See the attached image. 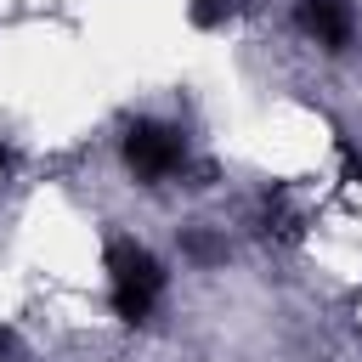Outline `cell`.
Segmentation results:
<instances>
[{
	"instance_id": "cell-4",
	"label": "cell",
	"mask_w": 362,
	"mask_h": 362,
	"mask_svg": "<svg viewBox=\"0 0 362 362\" xmlns=\"http://www.w3.org/2000/svg\"><path fill=\"white\" fill-rule=\"evenodd\" d=\"M6 164H11V153H6V147H0V170H6Z\"/></svg>"
},
{
	"instance_id": "cell-1",
	"label": "cell",
	"mask_w": 362,
	"mask_h": 362,
	"mask_svg": "<svg viewBox=\"0 0 362 362\" xmlns=\"http://www.w3.org/2000/svg\"><path fill=\"white\" fill-rule=\"evenodd\" d=\"M107 277H113V311L124 322H147L158 288H164V266L153 249L130 243V238H113L107 243Z\"/></svg>"
},
{
	"instance_id": "cell-2",
	"label": "cell",
	"mask_w": 362,
	"mask_h": 362,
	"mask_svg": "<svg viewBox=\"0 0 362 362\" xmlns=\"http://www.w3.org/2000/svg\"><path fill=\"white\" fill-rule=\"evenodd\" d=\"M119 158L141 187H158L187 164V136L175 124H164V119H130L124 141H119Z\"/></svg>"
},
{
	"instance_id": "cell-3",
	"label": "cell",
	"mask_w": 362,
	"mask_h": 362,
	"mask_svg": "<svg viewBox=\"0 0 362 362\" xmlns=\"http://www.w3.org/2000/svg\"><path fill=\"white\" fill-rule=\"evenodd\" d=\"M294 23H300L322 51H345L351 34H356V11H351V0H300V6H294Z\"/></svg>"
}]
</instances>
